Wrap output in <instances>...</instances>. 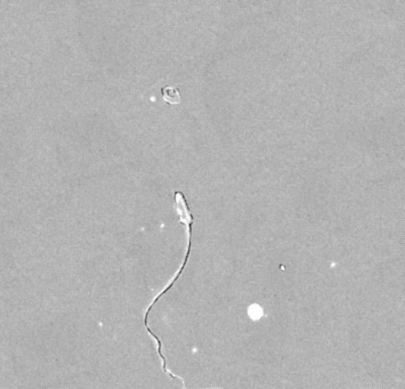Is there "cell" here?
Wrapping results in <instances>:
<instances>
[{
  "mask_svg": "<svg viewBox=\"0 0 405 389\" xmlns=\"http://www.w3.org/2000/svg\"><path fill=\"white\" fill-rule=\"evenodd\" d=\"M174 200H175V209H176V212H177L178 215V218L179 221H181L182 224L186 225L187 227V250H186V255H185L184 257V260H183L181 267L178 268V271L176 272V274L172 277V278L170 281L168 282L167 285L162 289V290L159 292L158 295H155L153 298H152V300L150 301V304L146 306V308L144 309V314H143V320H144V328L146 332H147L148 335H150L152 341L154 342V346L155 348H157V353L159 355V357H160L161 360V369L162 371L165 372L166 374L168 375V377H170L171 379H175V380H178L179 382H182L183 387H185V381L184 379L182 377H179V375L175 374L174 372H171L169 370V368L167 367V358L165 357L164 353H162V342L160 339H159L158 335H155L153 333V331L151 330L150 327H148V314H150L151 309L153 308V306L157 304L159 301V299H160L162 296L165 294H167V292L170 290V289L174 287V284L177 282V280L181 277L183 271H184L185 267H186L187 262H188V257H190V254H191V249H192V229H193V215H192V211L190 207H188V204L186 201V198H185V195L183 194L182 192L179 191H176L174 193Z\"/></svg>",
  "mask_w": 405,
  "mask_h": 389,
  "instance_id": "obj_1",
  "label": "cell"
},
{
  "mask_svg": "<svg viewBox=\"0 0 405 389\" xmlns=\"http://www.w3.org/2000/svg\"><path fill=\"white\" fill-rule=\"evenodd\" d=\"M164 99L169 104H179L182 101L178 89L176 87H166L162 89Z\"/></svg>",
  "mask_w": 405,
  "mask_h": 389,
  "instance_id": "obj_2",
  "label": "cell"
},
{
  "mask_svg": "<svg viewBox=\"0 0 405 389\" xmlns=\"http://www.w3.org/2000/svg\"><path fill=\"white\" fill-rule=\"evenodd\" d=\"M248 314H249V316H250L251 320L258 321L259 318H261V316H263L264 311L259 305L256 304V305H251L250 307H249Z\"/></svg>",
  "mask_w": 405,
  "mask_h": 389,
  "instance_id": "obj_3",
  "label": "cell"
}]
</instances>
